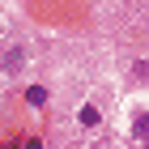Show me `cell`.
<instances>
[{
    "mask_svg": "<svg viewBox=\"0 0 149 149\" xmlns=\"http://www.w3.org/2000/svg\"><path fill=\"white\" fill-rule=\"evenodd\" d=\"M22 64H26V43L4 47V56H0V68H4V72H22Z\"/></svg>",
    "mask_w": 149,
    "mask_h": 149,
    "instance_id": "6da1fadb",
    "label": "cell"
},
{
    "mask_svg": "<svg viewBox=\"0 0 149 149\" xmlns=\"http://www.w3.org/2000/svg\"><path fill=\"white\" fill-rule=\"evenodd\" d=\"M77 119H81L85 128H98V124H102V111H98L94 102H85V107H81V115H77Z\"/></svg>",
    "mask_w": 149,
    "mask_h": 149,
    "instance_id": "7a4b0ae2",
    "label": "cell"
},
{
    "mask_svg": "<svg viewBox=\"0 0 149 149\" xmlns=\"http://www.w3.org/2000/svg\"><path fill=\"white\" fill-rule=\"evenodd\" d=\"M132 132H136L141 141H149V111H141V115H136V124H132Z\"/></svg>",
    "mask_w": 149,
    "mask_h": 149,
    "instance_id": "3957f363",
    "label": "cell"
},
{
    "mask_svg": "<svg viewBox=\"0 0 149 149\" xmlns=\"http://www.w3.org/2000/svg\"><path fill=\"white\" fill-rule=\"evenodd\" d=\"M26 102L43 107V102H47V90H43V85H30V90H26Z\"/></svg>",
    "mask_w": 149,
    "mask_h": 149,
    "instance_id": "277c9868",
    "label": "cell"
}]
</instances>
